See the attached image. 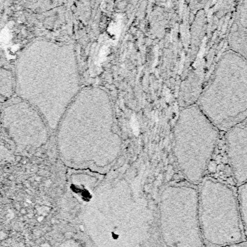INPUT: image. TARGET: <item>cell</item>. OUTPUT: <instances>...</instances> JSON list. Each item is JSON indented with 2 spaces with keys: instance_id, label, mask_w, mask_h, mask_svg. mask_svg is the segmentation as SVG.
Returning <instances> with one entry per match:
<instances>
[{
  "instance_id": "277c9868",
  "label": "cell",
  "mask_w": 247,
  "mask_h": 247,
  "mask_svg": "<svg viewBox=\"0 0 247 247\" xmlns=\"http://www.w3.org/2000/svg\"><path fill=\"white\" fill-rule=\"evenodd\" d=\"M161 227L167 247H205L199 214V189L173 185L161 199Z\"/></svg>"
},
{
  "instance_id": "8992f818",
  "label": "cell",
  "mask_w": 247,
  "mask_h": 247,
  "mask_svg": "<svg viewBox=\"0 0 247 247\" xmlns=\"http://www.w3.org/2000/svg\"><path fill=\"white\" fill-rule=\"evenodd\" d=\"M236 192L244 234L247 235V181L238 185Z\"/></svg>"
},
{
  "instance_id": "52a82bcc",
  "label": "cell",
  "mask_w": 247,
  "mask_h": 247,
  "mask_svg": "<svg viewBox=\"0 0 247 247\" xmlns=\"http://www.w3.org/2000/svg\"><path fill=\"white\" fill-rule=\"evenodd\" d=\"M220 247H247V241H243L241 242L237 243V244H231V245H227Z\"/></svg>"
},
{
  "instance_id": "6da1fadb",
  "label": "cell",
  "mask_w": 247,
  "mask_h": 247,
  "mask_svg": "<svg viewBox=\"0 0 247 247\" xmlns=\"http://www.w3.org/2000/svg\"><path fill=\"white\" fill-rule=\"evenodd\" d=\"M197 106L220 132L247 119L246 60L225 51Z\"/></svg>"
},
{
  "instance_id": "7a4b0ae2",
  "label": "cell",
  "mask_w": 247,
  "mask_h": 247,
  "mask_svg": "<svg viewBox=\"0 0 247 247\" xmlns=\"http://www.w3.org/2000/svg\"><path fill=\"white\" fill-rule=\"evenodd\" d=\"M220 133L197 104L181 111L175 126L174 153L181 172L191 183L198 184L203 180Z\"/></svg>"
},
{
  "instance_id": "5b68a950",
  "label": "cell",
  "mask_w": 247,
  "mask_h": 247,
  "mask_svg": "<svg viewBox=\"0 0 247 247\" xmlns=\"http://www.w3.org/2000/svg\"><path fill=\"white\" fill-rule=\"evenodd\" d=\"M225 133L228 163L234 181L238 186L247 181V119Z\"/></svg>"
},
{
  "instance_id": "3957f363",
  "label": "cell",
  "mask_w": 247,
  "mask_h": 247,
  "mask_svg": "<svg viewBox=\"0 0 247 247\" xmlns=\"http://www.w3.org/2000/svg\"><path fill=\"white\" fill-rule=\"evenodd\" d=\"M199 214L205 247L244 241L237 192L229 185L208 178L199 188Z\"/></svg>"
}]
</instances>
